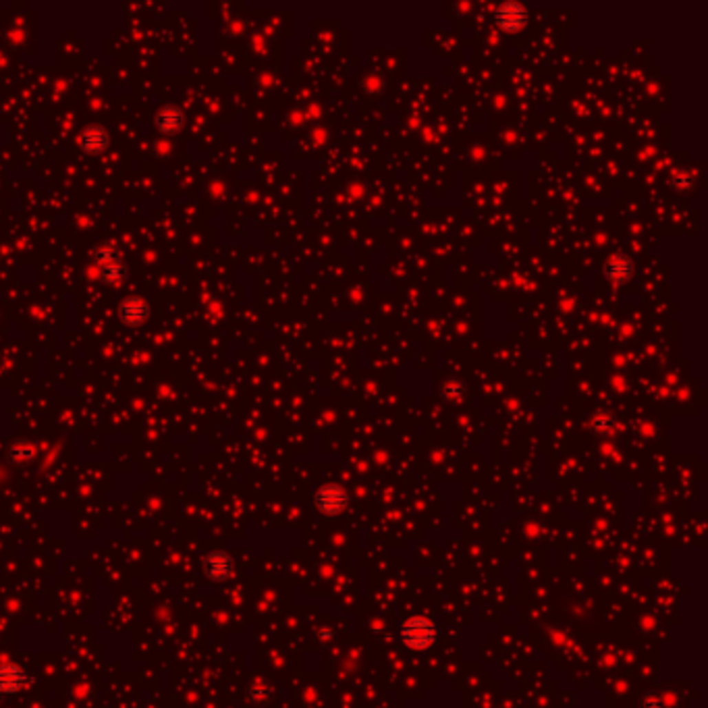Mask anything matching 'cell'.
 Listing matches in <instances>:
<instances>
[{
  "mask_svg": "<svg viewBox=\"0 0 708 708\" xmlns=\"http://www.w3.org/2000/svg\"><path fill=\"white\" fill-rule=\"evenodd\" d=\"M399 636H401V642L409 650H426L436 642L438 627L432 619L416 615V617H409L401 623Z\"/></svg>",
  "mask_w": 708,
  "mask_h": 708,
  "instance_id": "6da1fadb",
  "label": "cell"
},
{
  "mask_svg": "<svg viewBox=\"0 0 708 708\" xmlns=\"http://www.w3.org/2000/svg\"><path fill=\"white\" fill-rule=\"evenodd\" d=\"M94 266L98 270L100 281H104L110 287L121 285L127 277V266L121 260L116 248H112V246H100L94 252Z\"/></svg>",
  "mask_w": 708,
  "mask_h": 708,
  "instance_id": "7a4b0ae2",
  "label": "cell"
},
{
  "mask_svg": "<svg viewBox=\"0 0 708 708\" xmlns=\"http://www.w3.org/2000/svg\"><path fill=\"white\" fill-rule=\"evenodd\" d=\"M349 503H351V497H349L347 489H343L341 484H324L314 495L316 509L328 517L341 515L349 507Z\"/></svg>",
  "mask_w": 708,
  "mask_h": 708,
  "instance_id": "3957f363",
  "label": "cell"
},
{
  "mask_svg": "<svg viewBox=\"0 0 708 708\" xmlns=\"http://www.w3.org/2000/svg\"><path fill=\"white\" fill-rule=\"evenodd\" d=\"M150 303L140 297V295H127L121 303H119V318L125 326H142L150 320Z\"/></svg>",
  "mask_w": 708,
  "mask_h": 708,
  "instance_id": "277c9868",
  "label": "cell"
},
{
  "mask_svg": "<svg viewBox=\"0 0 708 708\" xmlns=\"http://www.w3.org/2000/svg\"><path fill=\"white\" fill-rule=\"evenodd\" d=\"M77 144H79V150L89 154V156H98L102 152L108 150L110 146V133L106 127L102 125H87L79 138H77Z\"/></svg>",
  "mask_w": 708,
  "mask_h": 708,
  "instance_id": "5b68a950",
  "label": "cell"
},
{
  "mask_svg": "<svg viewBox=\"0 0 708 708\" xmlns=\"http://www.w3.org/2000/svg\"><path fill=\"white\" fill-rule=\"evenodd\" d=\"M202 567H204V573L208 579L212 581H224L230 577L233 573V557L226 553V550H212L204 557L202 561Z\"/></svg>",
  "mask_w": 708,
  "mask_h": 708,
  "instance_id": "8992f818",
  "label": "cell"
},
{
  "mask_svg": "<svg viewBox=\"0 0 708 708\" xmlns=\"http://www.w3.org/2000/svg\"><path fill=\"white\" fill-rule=\"evenodd\" d=\"M30 681V675L23 667L15 663L0 665V696H15L19 694Z\"/></svg>",
  "mask_w": 708,
  "mask_h": 708,
  "instance_id": "52a82bcc",
  "label": "cell"
},
{
  "mask_svg": "<svg viewBox=\"0 0 708 708\" xmlns=\"http://www.w3.org/2000/svg\"><path fill=\"white\" fill-rule=\"evenodd\" d=\"M154 125L164 136H177L185 127V112L177 104H164L154 116Z\"/></svg>",
  "mask_w": 708,
  "mask_h": 708,
  "instance_id": "ba28073f",
  "label": "cell"
},
{
  "mask_svg": "<svg viewBox=\"0 0 708 708\" xmlns=\"http://www.w3.org/2000/svg\"><path fill=\"white\" fill-rule=\"evenodd\" d=\"M528 19V11L522 7V5H515V3H509V5H503L499 11H497V21L499 25L505 30V32H517L524 28Z\"/></svg>",
  "mask_w": 708,
  "mask_h": 708,
  "instance_id": "9c48e42d",
  "label": "cell"
},
{
  "mask_svg": "<svg viewBox=\"0 0 708 708\" xmlns=\"http://www.w3.org/2000/svg\"><path fill=\"white\" fill-rule=\"evenodd\" d=\"M36 453H38V449L30 440H15L7 449V457L11 463H30L36 457Z\"/></svg>",
  "mask_w": 708,
  "mask_h": 708,
  "instance_id": "30bf717a",
  "label": "cell"
},
{
  "mask_svg": "<svg viewBox=\"0 0 708 708\" xmlns=\"http://www.w3.org/2000/svg\"><path fill=\"white\" fill-rule=\"evenodd\" d=\"M632 270H634L632 260L625 258V256H617V258H613V260L607 264V277H609L611 281H615V283L627 281V279L632 277Z\"/></svg>",
  "mask_w": 708,
  "mask_h": 708,
  "instance_id": "8fae6325",
  "label": "cell"
},
{
  "mask_svg": "<svg viewBox=\"0 0 708 708\" xmlns=\"http://www.w3.org/2000/svg\"><path fill=\"white\" fill-rule=\"evenodd\" d=\"M272 698V687L264 681H258L250 687V700H254L256 704H264Z\"/></svg>",
  "mask_w": 708,
  "mask_h": 708,
  "instance_id": "7c38bea8",
  "label": "cell"
},
{
  "mask_svg": "<svg viewBox=\"0 0 708 708\" xmlns=\"http://www.w3.org/2000/svg\"><path fill=\"white\" fill-rule=\"evenodd\" d=\"M644 708H669V704L665 702L663 696H658V694H648V696L644 698Z\"/></svg>",
  "mask_w": 708,
  "mask_h": 708,
  "instance_id": "4fadbf2b",
  "label": "cell"
},
{
  "mask_svg": "<svg viewBox=\"0 0 708 708\" xmlns=\"http://www.w3.org/2000/svg\"><path fill=\"white\" fill-rule=\"evenodd\" d=\"M332 636H334V630H332V627H328V630L322 627V630H320V640H330Z\"/></svg>",
  "mask_w": 708,
  "mask_h": 708,
  "instance_id": "5bb4252c",
  "label": "cell"
},
{
  "mask_svg": "<svg viewBox=\"0 0 708 708\" xmlns=\"http://www.w3.org/2000/svg\"><path fill=\"white\" fill-rule=\"evenodd\" d=\"M0 698H3V696H0Z\"/></svg>",
  "mask_w": 708,
  "mask_h": 708,
  "instance_id": "9a60e30c",
  "label": "cell"
}]
</instances>
